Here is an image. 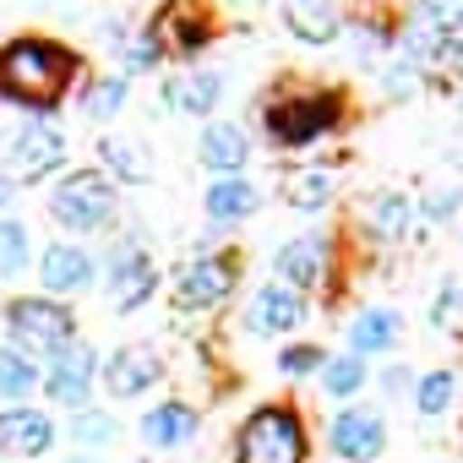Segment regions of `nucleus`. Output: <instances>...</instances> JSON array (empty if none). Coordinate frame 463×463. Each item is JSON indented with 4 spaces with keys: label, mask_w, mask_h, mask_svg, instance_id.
I'll return each mask as SVG.
<instances>
[{
    "label": "nucleus",
    "mask_w": 463,
    "mask_h": 463,
    "mask_svg": "<svg viewBox=\"0 0 463 463\" xmlns=\"http://www.w3.org/2000/svg\"><path fill=\"white\" fill-rule=\"evenodd\" d=\"M77 71H82L77 50H66L55 39L23 33L12 44H0V99L28 109L33 120L55 115V104L66 99V88L77 82Z\"/></svg>",
    "instance_id": "f257e3e1"
},
{
    "label": "nucleus",
    "mask_w": 463,
    "mask_h": 463,
    "mask_svg": "<svg viewBox=\"0 0 463 463\" xmlns=\"http://www.w3.org/2000/svg\"><path fill=\"white\" fill-rule=\"evenodd\" d=\"M235 463H306V420L295 403H262L235 436Z\"/></svg>",
    "instance_id": "f03ea898"
},
{
    "label": "nucleus",
    "mask_w": 463,
    "mask_h": 463,
    "mask_svg": "<svg viewBox=\"0 0 463 463\" xmlns=\"http://www.w3.org/2000/svg\"><path fill=\"white\" fill-rule=\"evenodd\" d=\"M338 120H344L338 93H295V99L262 104V131L273 147H311L327 131H338Z\"/></svg>",
    "instance_id": "7ed1b4c3"
},
{
    "label": "nucleus",
    "mask_w": 463,
    "mask_h": 463,
    "mask_svg": "<svg viewBox=\"0 0 463 463\" xmlns=\"http://www.w3.org/2000/svg\"><path fill=\"white\" fill-rule=\"evenodd\" d=\"M6 327L23 354H44V360L61 354L66 344H77V317L50 295H17L6 306Z\"/></svg>",
    "instance_id": "20e7f679"
},
{
    "label": "nucleus",
    "mask_w": 463,
    "mask_h": 463,
    "mask_svg": "<svg viewBox=\"0 0 463 463\" xmlns=\"http://www.w3.org/2000/svg\"><path fill=\"white\" fill-rule=\"evenodd\" d=\"M50 218L77 229V235H93L115 218V185L99 169H71L55 191H50Z\"/></svg>",
    "instance_id": "39448f33"
},
{
    "label": "nucleus",
    "mask_w": 463,
    "mask_h": 463,
    "mask_svg": "<svg viewBox=\"0 0 463 463\" xmlns=\"http://www.w3.org/2000/svg\"><path fill=\"white\" fill-rule=\"evenodd\" d=\"M235 273H241L235 257H213V251L191 257L175 273V311H207V306H218L229 289H235Z\"/></svg>",
    "instance_id": "423d86ee"
},
{
    "label": "nucleus",
    "mask_w": 463,
    "mask_h": 463,
    "mask_svg": "<svg viewBox=\"0 0 463 463\" xmlns=\"http://www.w3.org/2000/svg\"><path fill=\"white\" fill-rule=\"evenodd\" d=\"M104 360L93 354V344H66L61 354H50V371H44V392H50V403H61V409H88V398H93V371H99Z\"/></svg>",
    "instance_id": "0eeeda50"
},
{
    "label": "nucleus",
    "mask_w": 463,
    "mask_h": 463,
    "mask_svg": "<svg viewBox=\"0 0 463 463\" xmlns=\"http://www.w3.org/2000/svg\"><path fill=\"white\" fill-rule=\"evenodd\" d=\"M327 447L344 463H376L387 452V425L376 409H338L327 425Z\"/></svg>",
    "instance_id": "6e6552de"
},
{
    "label": "nucleus",
    "mask_w": 463,
    "mask_h": 463,
    "mask_svg": "<svg viewBox=\"0 0 463 463\" xmlns=\"http://www.w3.org/2000/svg\"><path fill=\"white\" fill-rule=\"evenodd\" d=\"M61 158H66V137H61L50 120H28V126L6 142V164H12L17 180H44Z\"/></svg>",
    "instance_id": "1a4fd4ad"
},
{
    "label": "nucleus",
    "mask_w": 463,
    "mask_h": 463,
    "mask_svg": "<svg viewBox=\"0 0 463 463\" xmlns=\"http://www.w3.org/2000/svg\"><path fill=\"white\" fill-rule=\"evenodd\" d=\"M109 300H115V311H137V306H147L153 300V289H158V273H153V262H147V251L137 246V241H120L115 246V257H109Z\"/></svg>",
    "instance_id": "9d476101"
},
{
    "label": "nucleus",
    "mask_w": 463,
    "mask_h": 463,
    "mask_svg": "<svg viewBox=\"0 0 463 463\" xmlns=\"http://www.w3.org/2000/svg\"><path fill=\"white\" fill-rule=\"evenodd\" d=\"M93 279H99V262H93V251H82V246H50L44 257H39V284H44V295L50 300H66V295H82V289H93Z\"/></svg>",
    "instance_id": "9b49d317"
},
{
    "label": "nucleus",
    "mask_w": 463,
    "mask_h": 463,
    "mask_svg": "<svg viewBox=\"0 0 463 463\" xmlns=\"http://www.w3.org/2000/svg\"><path fill=\"white\" fill-rule=\"evenodd\" d=\"M55 447V420L44 409H28V403H12L0 409V452L12 458H39Z\"/></svg>",
    "instance_id": "f8f14e48"
},
{
    "label": "nucleus",
    "mask_w": 463,
    "mask_h": 463,
    "mask_svg": "<svg viewBox=\"0 0 463 463\" xmlns=\"http://www.w3.org/2000/svg\"><path fill=\"white\" fill-rule=\"evenodd\" d=\"M273 273L284 279V289H317L322 279H327V241L322 235H300V241H289V246H279V257H273Z\"/></svg>",
    "instance_id": "ddd939ff"
},
{
    "label": "nucleus",
    "mask_w": 463,
    "mask_h": 463,
    "mask_svg": "<svg viewBox=\"0 0 463 463\" xmlns=\"http://www.w3.org/2000/svg\"><path fill=\"white\" fill-rule=\"evenodd\" d=\"M300 322H306V300H300L295 289H284V284H262V289L251 295L246 327H251L257 338H268V333H295Z\"/></svg>",
    "instance_id": "4468645a"
},
{
    "label": "nucleus",
    "mask_w": 463,
    "mask_h": 463,
    "mask_svg": "<svg viewBox=\"0 0 463 463\" xmlns=\"http://www.w3.org/2000/svg\"><path fill=\"white\" fill-rule=\"evenodd\" d=\"M99 376H104V387H109V398H142L158 376H164V365H158V354L153 349H120V354H109L104 365H99Z\"/></svg>",
    "instance_id": "2eb2a0df"
},
{
    "label": "nucleus",
    "mask_w": 463,
    "mask_h": 463,
    "mask_svg": "<svg viewBox=\"0 0 463 463\" xmlns=\"http://www.w3.org/2000/svg\"><path fill=\"white\" fill-rule=\"evenodd\" d=\"M202 207H207L213 223H246V218L262 207V185L246 180V175H218V180L207 185Z\"/></svg>",
    "instance_id": "dca6fc26"
},
{
    "label": "nucleus",
    "mask_w": 463,
    "mask_h": 463,
    "mask_svg": "<svg viewBox=\"0 0 463 463\" xmlns=\"http://www.w3.org/2000/svg\"><path fill=\"white\" fill-rule=\"evenodd\" d=\"M284 23L295 39L306 44H333L344 33V12H338V0H284Z\"/></svg>",
    "instance_id": "f3484780"
},
{
    "label": "nucleus",
    "mask_w": 463,
    "mask_h": 463,
    "mask_svg": "<svg viewBox=\"0 0 463 463\" xmlns=\"http://www.w3.org/2000/svg\"><path fill=\"white\" fill-rule=\"evenodd\" d=\"M196 153H202V164H207L213 175H241V169H246V158H251V142H246V131H241V126L213 120V126L202 131Z\"/></svg>",
    "instance_id": "a211bd4d"
},
{
    "label": "nucleus",
    "mask_w": 463,
    "mask_h": 463,
    "mask_svg": "<svg viewBox=\"0 0 463 463\" xmlns=\"http://www.w3.org/2000/svg\"><path fill=\"white\" fill-rule=\"evenodd\" d=\"M164 99L180 109V115H213L223 104V77L218 71H185L164 88Z\"/></svg>",
    "instance_id": "6ab92c4d"
},
{
    "label": "nucleus",
    "mask_w": 463,
    "mask_h": 463,
    "mask_svg": "<svg viewBox=\"0 0 463 463\" xmlns=\"http://www.w3.org/2000/svg\"><path fill=\"white\" fill-rule=\"evenodd\" d=\"M142 441L147 447H180V441H191L196 436V409H185V403H158V409H147L142 414Z\"/></svg>",
    "instance_id": "aec40b11"
},
{
    "label": "nucleus",
    "mask_w": 463,
    "mask_h": 463,
    "mask_svg": "<svg viewBox=\"0 0 463 463\" xmlns=\"http://www.w3.org/2000/svg\"><path fill=\"white\" fill-rule=\"evenodd\" d=\"M398 333H403V322L392 317V311H360L354 322H349V354L360 360V354H382V349H392L398 344Z\"/></svg>",
    "instance_id": "412c9836"
},
{
    "label": "nucleus",
    "mask_w": 463,
    "mask_h": 463,
    "mask_svg": "<svg viewBox=\"0 0 463 463\" xmlns=\"http://www.w3.org/2000/svg\"><path fill=\"white\" fill-rule=\"evenodd\" d=\"M99 158L115 180H153V153L142 142H120V137H104L99 142Z\"/></svg>",
    "instance_id": "4be33fe9"
},
{
    "label": "nucleus",
    "mask_w": 463,
    "mask_h": 463,
    "mask_svg": "<svg viewBox=\"0 0 463 463\" xmlns=\"http://www.w3.org/2000/svg\"><path fill=\"white\" fill-rule=\"evenodd\" d=\"M44 382V371L23 354V349H0V398H12V403H23L33 387Z\"/></svg>",
    "instance_id": "5701e85b"
},
{
    "label": "nucleus",
    "mask_w": 463,
    "mask_h": 463,
    "mask_svg": "<svg viewBox=\"0 0 463 463\" xmlns=\"http://www.w3.org/2000/svg\"><path fill=\"white\" fill-rule=\"evenodd\" d=\"M403 229H409V196L403 191H382L371 202V235L376 241H403Z\"/></svg>",
    "instance_id": "b1692460"
},
{
    "label": "nucleus",
    "mask_w": 463,
    "mask_h": 463,
    "mask_svg": "<svg viewBox=\"0 0 463 463\" xmlns=\"http://www.w3.org/2000/svg\"><path fill=\"white\" fill-rule=\"evenodd\" d=\"M126 104V77H93L82 88V115L88 120H115Z\"/></svg>",
    "instance_id": "393cba45"
},
{
    "label": "nucleus",
    "mask_w": 463,
    "mask_h": 463,
    "mask_svg": "<svg viewBox=\"0 0 463 463\" xmlns=\"http://www.w3.org/2000/svg\"><path fill=\"white\" fill-rule=\"evenodd\" d=\"M33 246H28V223L17 218H0V279H17L28 268Z\"/></svg>",
    "instance_id": "a878e982"
},
{
    "label": "nucleus",
    "mask_w": 463,
    "mask_h": 463,
    "mask_svg": "<svg viewBox=\"0 0 463 463\" xmlns=\"http://www.w3.org/2000/svg\"><path fill=\"white\" fill-rule=\"evenodd\" d=\"M327 202H333V180H327L322 169H300V175H289V207L317 213V207H327Z\"/></svg>",
    "instance_id": "bb28decb"
},
{
    "label": "nucleus",
    "mask_w": 463,
    "mask_h": 463,
    "mask_svg": "<svg viewBox=\"0 0 463 463\" xmlns=\"http://www.w3.org/2000/svg\"><path fill=\"white\" fill-rule=\"evenodd\" d=\"M365 376H371V371H365L354 354H344V360H327V365H322V387H327L333 398H354V392L365 387Z\"/></svg>",
    "instance_id": "cd10ccee"
},
{
    "label": "nucleus",
    "mask_w": 463,
    "mask_h": 463,
    "mask_svg": "<svg viewBox=\"0 0 463 463\" xmlns=\"http://www.w3.org/2000/svg\"><path fill=\"white\" fill-rule=\"evenodd\" d=\"M420 71H430V77H441V82L463 77V33H441V39L430 44V55H425Z\"/></svg>",
    "instance_id": "c85d7f7f"
},
{
    "label": "nucleus",
    "mask_w": 463,
    "mask_h": 463,
    "mask_svg": "<svg viewBox=\"0 0 463 463\" xmlns=\"http://www.w3.org/2000/svg\"><path fill=\"white\" fill-rule=\"evenodd\" d=\"M452 387H458V382H452V371H447V365H441V371H430V376H420V387H414L420 414H425V420H436V414L452 403Z\"/></svg>",
    "instance_id": "c756f323"
},
{
    "label": "nucleus",
    "mask_w": 463,
    "mask_h": 463,
    "mask_svg": "<svg viewBox=\"0 0 463 463\" xmlns=\"http://www.w3.org/2000/svg\"><path fill=\"white\" fill-rule=\"evenodd\" d=\"M120 61H126V77H147V71H158V61H164V39H158V28H147L142 39H131Z\"/></svg>",
    "instance_id": "7c9ffc66"
},
{
    "label": "nucleus",
    "mask_w": 463,
    "mask_h": 463,
    "mask_svg": "<svg viewBox=\"0 0 463 463\" xmlns=\"http://www.w3.org/2000/svg\"><path fill=\"white\" fill-rule=\"evenodd\" d=\"M71 436H77L82 447H109V441L120 436V420H115V414H88V409H82V414L71 420Z\"/></svg>",
    "instance_id": "2f4dec72"
},
{
    "label": "nucleus",
    "mask_w": 463,
    "mask_h": 463,
    "mask_svg": "<svg viewBox=\"0 0 463 463\" xmlns=\"http://www.w3.org/2000/svg\"><path fill=\"white\" fill-rule=\"evenodd\" d=\"M322 365H327V354H322L317 344H295V349L279 354V371H284V376H311V371H322Z\"/></svg>",
    "instance_id": "473e14b6"
},
{
    "label": "nucleus",
    "mask_w": 463,
    "mask_h": 463,
    "mask_svg": "<svg viewBox=\"0 0 463 463\" xmlns=\"http://www.w3.org/2000/svg\"><path fill=\"white\" fill-rule=\"evenodd\" d=\"M382 82H387V93H392V99H414V93H420V66L398 61V66H387V77H382Z\"/></svg>",
    "instance_id": "72a5a7b5"
},
{
    "label": "nucleus",
    "mask_w": 463,
    "mask_h": 463,
    "mask_svg": "<svg viewBox=\"0 0 463 463\" xmlns=\"http://www.w3.org/2000/svg\"><path fill=\"white\" fill-rule=\"evenodd\" d=\"M458 202H463L458 191H430V196H425V218H430V223H447V218L458 213Z\"/></svg>",
    "instance_id": "f704fd0d"
},
{
    "label": "nucleus",
    "mask_w": 463,
    "mask_h": 463,
    "mask_svg": "<svg viewBox=\"0 0 463 463\" xmlns=\"http://www.w3.org/2000/svg\"><path fill=\"white\" fill-rule=\"evenodd\" d=\"M452 317H458V284H441V295L430 300V322L436 327H452Z\"/></svg>",
    "instance_id": "c9c22d12"
},
{
    "label": "nucleus",
    "mask_w": 463,
    "mask_h": 463,
    "mask_svg": "<svg viewBox=\"0 0 463 463\" xmlns=\"http://www.w3.org/2000/svg\"><path fill=\"white\" fill-rule=\"evenodd\" d=\"M387 387H392V392H398V387H409V371H403V365H392V371H387Z\"/></svg>",
    "instance_id": "e433bc0d"
},
{
    "label": "nucleus",
    "mask_w": 463,
    "mask_h": 463,
    "mask_svg": "<svg viewBox=\"0 0 463 463\" xmlns=\"http://www.w3.org/2000/svg\"><path fill=\"white\" fill-rule=\"evenodd\" d=\"M12 196H17V185H12V175H0V207H6Z\"/></svg>",
    "instance_id": "4c0bfd02"
},
{
    "label": "nucleus",
    "mask_w": 463,
    "mask_h": 463,
    "mask_svg": "<svg viewBox=\"0 0 463 463\" xmlns=\"http://www.w3.org/2000/svg\"><path fill=\"white\" fill-rule=\"evenodd\" d=\"M452 164H463V131H458V147H452Z\"/></svg>",
    "instance_id": "58836bf2"
}]
</instances>
